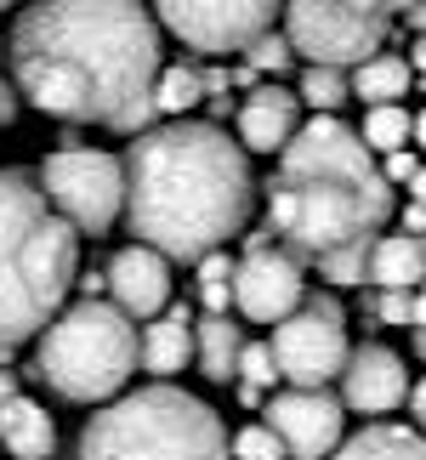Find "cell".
Returning a JSON list of instances; mask_svg holds the SVG:
<instances>
[{
  "label": "cell",
  "instance_id": "cell-13",
  "mask_svg": "<svg viewBox=\"0 0 426 460\" xmlns=\"http://www.w3.org/2000/svg\"><path fill=\"white\" fill-rule=\"evenodd\" d=\"M398 403H410V369H404V358L393 347H381V341L352 347L347 369H342V410L393 415Z\"/></svg>",
  "mask_w": 426,
  "mask_h": 460
},
{
  "label": "cell",
  "instance_id": "cell-6",
  "mask_svg": "<svg viewBox=\"0 0 426 460\" xmlns=\"http://www.w3.org/2000/svg\"><path fill=\"white\" fill-rule=\"evenodd\" d=\"M29 376L63 403H109L137 376V324L102 296H80L40 330Z\"/></svg>",
  "mask_w": 426,
  "mask_h": 460
},
{
  "label": "cell",
  "instance_id": "cell-7",
  "mask_svg": "<svg viewBox=\"0 0 426 460\" xmlns=\"http://www.w3.org/2000/svg\"><path fill=\"white\" fill-rule=\"evenodd\" d=\"M386 29H393L386 0H284V40L307 63L359 68L386 46Z\"/></svg>",
  "mask_w": 426,
  "mask_h": 460
},
{
  "label": "cell",
  "instance_id": "cell-31",
  "mask_svg": "<svg viewBox=\"0 0 426 460\" xmlns=\"http://www.w3.org/2000/svg\"><path fill=\"white\" fill-rule=\"evenodd\" d=\"M17 114H23V92H17L12 75H0V131L17 126Z\"/></svg>",
  "mask_w": 426,
  "mask_h": 460
},
{
  "label": "cell",
  "instance_id": "cell-8",
  "mask_svg": "<svg viewBox=\"0 0 426 460\" xmlns=\"http://www.w3.org/2000/svg\"><path fill=\"white\" fill-rule=\"evenodd\" d=\"M34 182L46 188L51 210L75 227V234H109L126 210V159L102 148H63L46 154V165Z\"/></svg>",
  "mask_w": 426,
  "mask_h": 460
},
{
  "label": "cell",
  "instance_id": "cell-10",
  "mask_svg": "<svg viewBox=\"0 0 426 460\" xmlns=\"http://www.w3.org/2000/svg\"><path fill=\"white\" fill-rule=\"evenodd\" d=\"M154 12L188 51L227 58V51H244L273 29L284 0H154Z\"/></svg>",
  "mask_w": 426,
  "mask_h": 460
},
{
  "label": "cell",
  "instance_id": "cell-9",
  "mask_svg": "<svg viewBox=\"0 0 426 460\" xmlns=\"http://www.w3.org/2000/svg\"><path fill=\"white\" fill-rule=\"evenodd\" d=\"M273 358H279V381L290 386H330L347 369V324H342V302L335 296H307L284 324H273Z\"/></svg>",
  "mask_w": 426,
  "mask_h": 460
},
{
  "label": "cell",
  "instance_id": "cell-32",
  "mask_svg": "<svg viewBox=\"0 0 426 460\" xmlns=\"http://www.w3.org/2000/svg\"><path fill=\"white\" fill-rule=\"evenodd\" d=\"M404 234H426V205L410 199V210H404Z\"/></svg>",
  "mask_w": 426,
  "mask_h": 460
},
{
  "label": "cell",
  "instance_id": "cell-40",
  "mask_svg": "<svg viewBox=\"0 0 426 460\" xmlns=\"http://www.w3.org/2000/svg\"><path fill=\"white\" fill-rule=\"evenodd\" d=\"M12 6H23V0H0V12H12Z\"/></svg>",
  "mask_w": 426,
  "mask_h": 460
},
{
  "label": "cell",
  "instance_id": "cell-43",
  "mask_svg": "<svg viewBox=\"0 0 426 460\" xmlns=\"http://www.w3.org/2000/svg\"><path fill=\"white\" fill-rule=\"evenodd\" d=\"M421 290H426V279H421Z\"/></svg>",
  "mask_w": 426,
  "mask_h": 460
},
{
  "label": "cell",
  "instance_id": "cell-30",
  "mask_svg": "<svg viewBox=\"0 0 426 460\" xmlns=\"http://www.w3.org/2000/svg\"><path fill=\"white\" fill-rule=\"evenodd\" d=\"M410 296L415 290H381V324L410 330Z\"/></svg>",
  "mask_w": 426,
  "mask_h": 460
},
{
  "label": "cell",
  "instance_id": "cell-21",
  "mask_svg": "<svg viewBox=\"0 0 426 460\" xmlns=\"http://www.w3.org/2000/svg\"><path fill=\"white\" fill-rule=\"evenodd\" d=\"M330 460H426V438L410 427H393V420H376V427L342 438V449Z\"/></svg>",
  "mask_w": 426,
  "mask_h": 460
},
{
  "label": "cell",
  "instance_id": "cell-27",
  "mask_svg": "<svg viewBox=\"0 0 426 460\" xmlns=\"http://www.w3.org/2000/svg\"><path fill=\"white\" fill-rule=\"evenodd\" d=\"M296 63V51H290V40H284V34H262V40H251V46H244V68H251V75H284V68H290Z\"/></svg>",
  "mask_w": 426,
  "mask_h": 460
},
{
  "label": "cell",
  "instance_id": "cell-37",
  "mask_svg": "<svg viewBox=\"0 0 426 460\" xmlns=\"http://www.w3.org/2000/svg\"><path fill=\"white\" fill-rule=\"evenodd\" d=\"M17 398V369H0V403Z\"/></svg>",
  "mask_w": 426,
  "mask_h": 460
},
{
  "label": "cell",
  "instance_id": "cell-39",
  "mask_svg": "<svg viewBox=\"0 0 426 460\" xmlns=\"http://www.w3.org/2000/svg\"><path fill=\"white\" fill-rule=\"evenodd\" d=\"M415 352H421V364H426V330H415Z\"/></svg>",
  "mask_w": 426,
  "mask_h": 460
},
{
  "label": "cell",
  "instance_id": "cell-12",
  "mask_svg": "<svg viewBox=\"0 0 426 460\" xmlns=\"http://www.w3.org/2000/svg\"><path fill=\"white\" fill-rule=\"evenodd\" d=\"M301 302H307V279H301V261L279 244H262V251H244L234 268V307L251 318V324H284Z\"/></svg>",
  "mask_w": 426,
  "mask_h": 460
},
{
  "label": "cell",
  "instance_id": "cell-14",
  "mask_svg": "<svg viewBox=\"0 0 426 460\" xmlns=\"http://www.w3.org/2000/svg\"><path fill=\"white\" fill-rule=\"evenodd\" d=\"M109 290H114V307L126 318H159L171 307V261L154 251V244H126L114 251L109 261Z\"/></svg>",
  "mask_w": 426,
  "mask_h": 460
},
{
  "label": "cell",
  "instance_id": "cell-1",
  "mask_svg": "<svg viewBox=\"0 0 426 460\" xmlns=\"http://www.w3.org/2000/svg\"><path fill=\"white\" fill-rule=\"evenodd\" d=\"M29 109L68 126L148 131L159 80V23L137 0H34L6 40Z\"/></svg>",
  "mask_w": 426,
  "mask_h": 460
},
{
  "label": "cell",
  "instance_id": "cell-11",
  "mask_svg": "<svg viewBox=\"0 0 426 460\" xmlns=\"http://www.w3.org/2000/svg\"><path fill=\"white\" fill-rule=\"evenodd\" d=\"M268 427L273 438L284 444V460H330L342 449V427H347V410L342 398H330L324 386H290V393H279L268 410Z\"/></svg>",
  "mask_w": 426,
  "mask_h": 460
},
{
  "label": "cell",
  "instance_id": "cell-5",
  "mask_svg": "<svg viewBox=\"0 0 426 460\" xmlns=\"http://www.w3.org/2000/svg\"><path fill=\"white\" fill-rule=\"evenodd\" d=\"M75 460H234L227 427L205 398L171 381L109 398L85 420Z\"/></svg>",
  "mask_w": 426,
  "mask_h": 460
},
{
  "label": "cell",
  "instance_id": "cell-16",
  "mask_svg": "<svg viewBox=\"0 0 426 460\" xmlns=\"http://www.w3.org/2000/svg\"><path fill=\"white\" fill-rule=\"evenodd\" d=\"M193 364V313L165 307L148 330L137 335V369H148L154 381H171Z\"/></svg>",
  "mask_w": 426,
  "mask_h": 460
},
{
  "label": "cell",
  "instance_id": "cell-41",
  "mask_svg": "<svg viewBox=\"0 0 426 460\" xmlns=\"http://www.w3.org/2000/svg\"><path fill=\"white\" fill-rule=\"evenodd\" d=\"M386 6H393V12H404V6H410V0H386Z\"/></svg>",
  "mask_w": 426,
  "mask_h": 460
},
{
  "label": "cell",
  "instance_id": "cell-2",
  "mask_svg": "<svg viewBox=\"0 0 426 460\" xmlns=\"http://www.w3.org/2000/svg\"><path fill=\"white\" fill-rule=\"evenodd\" d=\"M256 205L251 154L210 119H165L126 148V222L165 261H200L244 234Z\"/></svg>",
  "mask_w": 426,
  "mask_h": 460
},
{
  "label": "cell",
  "instance_id": "cell-23",
  "mask_svg": "<svg viewBox=\"0 0 426 460\" xmlns=\"http://www.w3.org/2000/svg\"><path fill=\"white\" fill-rule=\"evenodd\" d=\"M410 126H415V114L404 102H376V109H364L359 137L369 154H393V148H410Z\"/></svg>",
  "mask_w": 426,
  "mask_h": 460
},
{
  "label": "cell",
  "instance_id": "cell-34",
  "mask_svg": "<svg viewBox=\"0 0 426 460\" xmlns=\"http://www.w3.org/2000/svg\"><path fill=\"white\" fill-rule=\"evenodd\" d=\"M410 324H415V330H426V290H415V296H410Z\"/></svg>",
  "mask_w": 426,
  "mask_h": 460
},
{
  "label": "cell",
  "instance_id": "cell-20",
  "mask_svg": "<svg viewBox=\"0 0 426 460\" xmlns=\"http://www.w3.org/2000/svg\"><path fill=\"white\" fill-rule=\"evenodd\" d=\"M410 58H398V51H376V58H364L359 68H347V85L352 97L364 102V109H376V102H398L410 97Z\"/></svg>",
  "mask_w": 426,
  "mask_h": 460
},
{
  "label": "cell",
  "instance_id": "cell-22",
  "mask_svg": "<svg viewBox=\"0 0 426 460\" xmlns=\"http://www.w3.org/2000/svg\"><path fill=\"white\" fill-rule=\"evenodd\" d=\"M205 102V75L200 68H188V63H159V80H154V114H165V119H188L193 109Z\"/></svg>",
  "mask_w": 426,
  "mask_h": 460
},
{
  "label": "cell",
  "instance_id": "cell-36",
  "mask_svg": "<svg viewBox=\"0 0 426 460\" xmlns=\"http://www.w3.org/2000/svg\"><path fill=\"white\" fill-rule=\"evenodd\" d=\"M410 68H415V75H426V34H415V46H410Z\"/></svg>",
  "mask_w": 426,
  "mask_h": 460
},
{
  "label": "cell",
  "instance_id": "cell-15",
  "mask_svg": "<svg viewBox=\"0 0 426 460\" xmlns=\"http://www.w3.org/2000/svg\"><path fill=\"white\" fill-rule=\"evenodd\" d=\"M301 131V97L284 85H256L239 102V148L244 154H284V143Z\"/></svg>",
  "mask_w": 426,
  "mask_h": 460
},
{
  "label": "cell",
  "instance_id": "cell-42",
  "mask_svg": "<svg viewBox=\"0 0 426 460\" xmlns=\"http://www.w3.org/2000/svg\"><path fill=\"white\" fill-rule=\"evenodd\" d=\"M415 420H421V438H426V415H415Z\"/></svg>",
  "mask_w": 426,
  "mask_h": 460
},
{
  "label": "cell",
  "instance_id": "cell-4",
  "mask_svg": "<svg viewBox=\"0 0 426 460\" xmlns=\"http://www.w3.org/2000/svg\"><path fill=\"white\" fill-rule=\"evenodd\" d=\"M80 279V234L51 210L46 188L0 171V358L63 313Z\"/></svg>",
  "mask_w": 426,
  "mask_h": 460
},
{
  "label": "cell",
  "instance_id": "cell-3",
  "mask_svg": "<svg viewBox=\"0 0 426 460\" xmlns=\"http://www.w3.org/2000/svg\"><path fill=\"white\" fill-rule=\"evenodd\" d=\"M393 217V182L381 176L364 137L335 114L301 119V131L279 154L268 182V234L290 244V256L324 261L352 244H376Z\"/></svg>",
  "mask_w": 426,
  "mask_h": 460
},
{
  "label": "cell",
  "instance_id": "cell-19",
  "mask_svg": "<svg viewBox=\"0 0 426 460\" xmlns=\"http://www.w3.org/2000/svg\"><path fill=\"white\" fill-rule=\"evenodd\" d=\"M239 352H244V330L227 313H205L193 318V364L210 386H227L239 376Z\"/></svg>",
  "mask_w": 426,
  "mask_h": 460
},
{
  "label": "cell",
  "instance_id": "cell-38",
  "mask_svg": "<svg viewBox=\"0 0 426 460\" xmlns=\"http://www.w3.org/2000/svg\"><path fill=\"white\" fill-rule=\"evenodd\" d=\"M410 148H426V109L415 114V126H410Z\"/></svg>",
  "mask_w": 426,
  "mask_h": 460
},
{
  "label": "cell",
  "instance_id": "cell-17",
  "mask_svg": "<svg viewBox=\"0 0 426 460\" xmlns=\"http://www.w3.org/2000/svg\"><path fill=\"white\" fill-rule=\"evenodd\" d=\"M0 449L12 460H51V449H58V420L46 415L40 398L17 393V398L0 403Z\"/></svg>",
  "mask_w": 426,
  "mask_h": 460
},
{
  "label": "cell",
  "instance_id": "cell-25",
  "mask_svg": "<svg viewBox=\"0 0 426 460\" xmlns=\"http://www.w3.org/2000/svg\"><path fill=\"white\" fill-rule=\"evenodd\" d=\"M200 268V296H205V313H227V302H234V268L239 261L227 251H210L193 261Z\"/></svg>",
  "mask_w": 426,
  "mask_h": 460
},
{
  "label": "cell",
  "instance_id": "cell-33",
  "mask_svg": "<svg viewBox=\"0 0 426 460\" xmlns=\"http://www.w3.org/2000/svg\"><path fill=\"white\" fill-rule=\"evenodd\" d=\"M404 17H410L415 34H426V0H410V6H404Z\"/></svg>",
  "mask_w": 426,
  "mask_h": 460
},
{
  "label": "cell",
  "instance_id": "cell-28",
  "mask_svg": "<svg viewBox=\"0 0 426 460\" xmlns=\"http://www.w3.org/2000/svg\"><path fill=\"white\" fill-rule=\"evenodd\" d=\"M227 455H234V460H284V444L273 438L268 420H251V427H239V432H234Z\"/></svg>",
  "mask_w": 426,
  "mask_h": 460
},
{
  "label": "cell",
  "instance_id": "cell-35",
  "mask_svg": "<svg viewBox=\"0 0 426 460\" xmlns=\"http://www.w3.org/2000/svg\"><path fill=\"white\" fill-rule=\"evenodd\" d=\"M404 188H410V199H415V205H426V165H421V171H415Z\"/></svg>",
  "mask_w": 426,
  "mask_h": 460
},
{
  "label": "cell",
  "instance_id": "cell-24",
  "mask_svg": "<svg viewBox=\"0 0 426 460\" xmlns=\"http://www.w3.org/2000/svg\"><path fill=\"white\" fill-rule=\"evenodd\" d=\"M296 97H301V109H313V114H335V109H342V102L352 97V85H347V68L307 63V68H301V85H296Z\"/></svg>",
  "mask_w": 426,
  "mask_h": 460
},
{
  "label": "cell",
  "instance_id": "cell-29",
  "mask_svg": "<svg viewBox=\"0 0 426 460\" xmlns=\"http://www.w3.org/2000/svg\"><path fill=\"white\" fill-rule=\"evenodd\" d=\"M381 159H386V165H381V176H386V182H393V188H404V182H410V176L421 171L415 148H393V154H381Z\"/></svg>",
  "mask_w": 426,
  "mask_h": 460
},
{
  "label": "cell",
  "instance_id": "cell-26",
  "mask_svg": "<svg viewBox=\"0 0 426 460\" xmlns=\"http://www.w3.org/2000/svg\"><path fill=\"white\" fill-rule=\"evenodd\" d=\"M239 386H251V393H273V381H279V358H273V347L268 341H244L239 352Z\"/></svg>",
  "mask_w": 426,
  "mask_h": 460
},
{
  "label": "cell",
  "instance_id": "cell-18",
  "mask_svg": "<svg viewBox=\"0 0 426 460\" xmlns=\"http://www.w3.org/2000/svg\"><path fill=\"white\" fill-rule=\"evenodd\" d=\"M364 279L376 290H421L426 279V234H381L369 244Z\"/></svg>",
  "mask_w": 426,
  "mask_h": 460
}]
</instances>
